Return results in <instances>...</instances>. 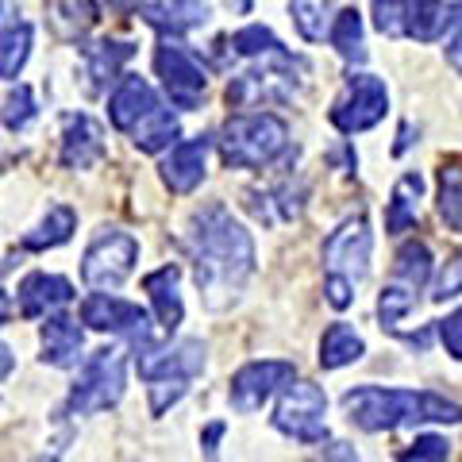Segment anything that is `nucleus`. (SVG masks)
<instances>
[{"label":"nucleus","instance_id":"obj_1","mask_svg":"<svg viewBox=\"0 0 462 462\" xmlns=\"http://www.w3.org/2000/svg\"><path fill=\"white\" fill-rule=\"evenodd\" d=\"M189 254L197 289L208 309H227L254 273V239L224 205H205L189 220Z\"/></svg>","mask_w":462,"mask_h":462},{"label":"nucleus","instance_id":"obj_2","mask_svg":"<svg viewBox=\"0 0 462 462\" xmlns=\"http://www.w3.org/2000/svg\"><path fill=\"white\" fill-rule=\"evenodd\" d=\"M346 424L358 431H393L404 424H462V404L431 389L355 385L339 397Z\"/></svg>","mask_w":462,"mask_h":462},{"label":"nucleus","instance_id":"obj_3","mask_svg":"<svg viewBox=\"0 0 462 462\" xmlns=\"http://www.w3.org/2000/svg\"><path fill=\"white\" fill-rule=\"evenodd\" d=\"M289 147V124L273 112H239L220 127V158L236 170H263Z\"/></svg>","mask_w":462,"mask_h":462},{"label":"nucleus","instance_id":"obj_4","mask_svg":"<svg viewBox=\"0 0 462 462\" xmlns=\"http://www.w3.org/2000/svg\"><path fill=\"white\" fill-rule=\"evenodd\" d=\"M127 389V351L124 346H100L81 363L74 385H69L66 409L74 416H97L116 409Z\"/></svg>","mask_w":462,"mask_h":462},{"label":"nucleus","instance_id":"obj_5","mask_svg":"<svg viewBox=\"0 0 462 462\" xmlns=\"http://www.w3.org/2000/svg\"><path fill=\"white\" fill-rule=\"evenodd\" d=\"M300 62L285 47L263 58L258 69L236 74L227 81V105L231 108H266V105H285L300 89V78L293 74Z\"/></svg>","mask_w":462,"mask_h":462},{"label":"nucleus","instance_id":"obj_6","mask_svg":"<svg viewBox=\"0 0 462 462\" xmlns=\"http://www.w3.org/2000/svg\"><path fill=\"white\" fill-rule=\"evenodd\" d=\"M81 320H85V328H93V331L124 336L139 355L151 351V346H158V336H162V324H151V316L143 312L135 300L100 293V289H93V293L81 300Z\"/></svg>","mask_w":462,"mask_h":462},{"label":"nucleus","instance_id":"obj_7","mask_svg":"<svg viewBox=\"0 0 462 462\" xmlns=\"http://www.w3.org/2000/svg\"><path fill=\"white\" fill-rule=\"evenodd\" d=\"M135 263H139V239L127 236V231L105 227V231H97L93 243L85 247L81 282L89 289H100V293H116V289L132 278Z\"/></svg>","mask_w":462,"mask_h":462},{"label":"nucleus","instance_id":"obj_8","mask_svg":"<svg viewBox=\"0 0 462 462\" xmlns=\"http://www.w3.org/2000/svg\"><path fill=\"white\" fill-rule=\"evenodd\" d=\"M389 112V89L382 78L374 74H351L343 81V89L336 97V105H331L328 120L336 124V132L343 135H358V132H370L374 124H382Z\"/></svg>","mask_w":462,"mask_h":462},{"label":"nucleus","instance_id":"obj_9","mask_svg":"<svg viewBox=\"0 0 462 462\" xmlns=\"http://www.w3.org/2000/svg\"><path fill=\"white\" fill-rule=\"evenodd\" d=\"M328 397L320 385L312 382H289L278 397V409H273V428L282 436L297 439V443H324L328 439Z\"/></svg>","mask_w":462,"mask_h":462},{"label":"nucleus","instance_id":"obj_10","mask_svg":"<svg viewBox=\"0 0 462 462\" xmlns=\"http://www.w3.org/2000/svg\"><path fill=\"white\" fill-rule=\"evenodd\" d=\"M154 69H158V78H162V89L173 108H181V112L200 108V100L208 93V74H205V66L197 62V54H189L181 42H173V35L158 42Z\"/></svg>","mask_w":462,"mask_h":462},{"label":"nucleus","instance_id":"obj_11","mask_svg":"<svg viewBox=\"0 0 462 462\" xmlns=\"http://www.w3.org/2000/svg\"><path fill=\"white\" fill-rule=\"evenodd\" d=\"M293 378H297V366L285 363V358H254V363L239 366L236 374H231V385H227L231 409L236 412H258Z\"/></svg>","mask_w":462,"mask_h":462},{"label":"nucleus","instance_id":"obj_12","mask_svg":"<svg viewBox=\"0 0 462 462\" xmlns=\"http://www.w3.org/2000/svg\"><path fill=\"white\" fill-rule=\"evenodd\" d=\"M370 254H374V236L366 216H346V220L324 239V270L328 273H343L355 285L370 273Z\"/></svg>","mask_w":462,"mask_h":462},{"label":"nucleus","instance_id":"obj_13","mask_svg":"<svg viewBox=\"0 0 462 462\" xmlns=\"http://www.w3.org/2000/svg\"><path fill=\"white\" fill-rule=\"evenodd\" d=\"M139 374L147 382L154 378H197L205 370V343L200 339H178L173 346H151L139 355Z\"/></svg>","mask_w":462,"mask_h":462},{"label":"nucleus","instance_id":"obj_14","mask_svg":"<svg viewBox=\"0 0 462 462\" xmlns=\"http://www.w3.org/2000/svg\"><path fill=\"white\" fill-rule=\"evenodd\" d=\"M58 158L66 170H93L105 158V127L93 116L74 112L62 124V143H58Z\"/></svg>","mask_w":462,"mask_h":462},{"label":"nucleus","instance_id":"obj_15","mask_svg":"<svg viewBox=\"0 0 462 462\" xmlns=\"http://www.w3.org/2000/svg\"><path fill=\"white\" fill-rule=\"evenodd\" d=\"M208 147L212 139L208 135H197V139H185V143H173L170 154L162 158V181L170 185L173 193H193L200 181H205V166H208Z\"/></svg>","mask_w":462,"mask_h":462},{"label":"nucleus","instance_id":"obj_16","mask_svg":"<svg viewBox=\"0 0 462 462\" xmlns=\"http://www.w3.org/2000/svg\"><path fill=\"white\" fill-rule=\"evenodd\" d=\"M85 324V320H81ZM81 324L74 320V316H58L51 312L47 316V324H42L39 331V358L47 366H58V370H69V366H78L81 363V346H85V331Z\"/></svg>","mask_w":462,"mask_h":462},{"label":"nucleus","instance_id":"obj_17","mask_svg":"<svg viewBox=\"0 0 462 462\" xmlns=\"http://www.w3.org/2000/svg\"><path fill=\"white\" fill-rule=\"evenodd\" d=\"M69 300H74V285H69L62 273H27L23 285H20V309L27 320H47L51 312L66 309Z\"/></svg>","mask_w":462,"mask_h":462},{"label":"nucleus","instance_id":"obj_18","mask_svg":"<svg viewBox=\"0 0 462 462\" xmlns=\"http://www.w3.org/2000/svg\"><path fill=\"white\" fill-rule=\"evenodd\" d=\"M154 105H158V97H154V89H151V81L139 78V74H124L120 81H116L112 97H108V120H112L116 132H127V135H132V127H135Z\"/></svg>","mask_w":462,"mask_h":462},{"label":"nucleus","instance_id":"obj_19","mask_svg":"<svg viewBox=\"0 0 462 462\" xmlns=\"http://www.w3.org/2000/svg\"><path fill=\"white\" fill-rule=\"evenodd\" d=\"M208 16H212L208 0H151V5H143V20L154 32L173 35V39L193 32V27H205Z\"/></svg>","mask_w":462,"mask_h":462},{"label":"nucleus","instance_id":"obj_20","mask_svg":"<svg viewBox=\"0 0 462 462\" xmlns=\"http://www.w3.org/2000/svg\"><path fill=\"white\" fill-rule=\"evenodd\" d=\"M143 289L151 293V305H154V316L162 324L166 336L181 328V316H185V305H181V270L178 266H158L143 278Z\"/></svg>","mask_w":462,"mask_h":462},{"label":"nucleus","instance_id":"obj_21","mask_svg":"<svg viewBox=\"0 0 462 462\" xmlns=\"http://www.w3.org/2000/svg\"><path fill=\"white\" fill-rule=\"evenodd\" d=\"M135 58V42L127 39H100L85 47V74H89V89L100 93L112 81H120V69Z\"/></svg>","mask_w":462,"mask_h":462},{"label":"nucleus","instance_id":"obj_22","mask_svg":"<svg viewBox=\"0 0 462 462\" xmlns=\"http://www.w3.org/2000/svg\"><path fill=\"white\" fill-rule=\"evenodd\" d=\"M420 197H424V178L416 170L401 173L393 193L385 200V231L389 236H404L416 220H420Z\"/></svg>","mask_w":462,"mask_h":462},{"label":"nucleus","instance_id":"obj_23","mask_svg":"<svg viewBox=\"0 0 462 462\" xmlns=\"http://www.w3.org/2000/svg\"><path fill=\"white\" fill-rule=\"evenodd\" d=\"M363 355H366V339L358 336L351 324L336 320V324H331L324 336H320V366H324V370H343V366L358 363Z\"/></svg>","mask_w":462,"mask_h":462},{"label":"nucleus","instance_id":"obj_24","mask_svg":"<svg viewBox=\"0 0 462 462\" xmlns=\"http://www.w3.org/2000/svg\"><path fill=\"white\" fill-rule=\"evenodd\" d=\"M181 127H178V116H170V108L154 105L143 120L132 127V143L143 154H158V151H170L178 143Z\"/></svg>","mask_w":462,"mask_h":462},{"label":"nucleus","instance_id":"obj_25","mask_svg":"<svg viewBox=\"0 0 462 462\" xmlns=\"http://www.w3.org/2000/svg\"><path fill=\"white\" fill-rule=\"evenodd\" d=\"M74 227H78V212L69 208V205H54V208H47V216H42V220L23 236V247H27V251H54V247H62V243L74 236Z\"/></svg>","mask_w":462,"mask_h":462},{"label":"nucleus","instance_id":"obj_26","mask_svg":"<svg viewBox=\"0 0 462 462\" xmlns=\"http://www.w3.org/2000/svg\"><path fill=\"white\" fill-rule=\"evenodd\" d=\"M447 16H451L447 0H404V27H409V39L416 42L439 39L447 32Z\"/></svg>","mask_w":462,"mask_h":462},{"label":"nucleus","instance_id":"obj_27","mask_svg":"<svg viewBox=\"0 0 462 462\" xmlns=\"http://www.w3.org/2000/svg\"><path fill=\"white\" fill-rule=\"evenodd\" d=\"M32 42H35V32L32 23L23 20H5V39H0V74H5V81H16L20 69L27 62V54H32Z\"/></svg>","mask_w":462,"mask_h":462},{"label":"nucleus","instance_id":"obj_28","mask_svg":"<svg viewBox=\"0 0 462 462\" xmlns=\"http://www.w3.org/2000/svg\"><path fill=\"white\" fill-rule=\"evenodd\" d=\"M416 300H420V289L409 285V282H401L393 278L385 289H382V297H378V320H382V331H397L401 320L416 309Z\"/></svg>","mask_w":462,"mask_h":462},{"label":"nucleus","instance_id":"obj_29","mask_svg":"<svg viewBox=\"0 0 462 462\" xmlns=\"http://www.w3.org/2000/svg\"><path fill=\"white\" fill-rule=\"evenodd\" d=\"M331 47H336L346 62H366V47H363V16H358V8H343L336 12V20H331Z\"/></svg>","mask_w":462,"mask_h":462},{"label":"nucleus","instance_id":"obj_30","mask_svg":"<svg viewBox=\"0 0 462 462\" xmlns=\"http://www.w3.org/2000/svg\"><path fill=\"white\" fill-rule=\"evenodd\" d=\"M289 12H293V27L300 32L305 42H320L324 32H331V0H289Z\"/></svg>","mask_w":462,"mask_h":462},{"label":"nucleus","instance_id":"obj_31","mask_svg":"<svg viewBox=\"0 0 462 462\" xmlns=\"http://www.w3.org/2000/svg\"><path fill=\"white\" fill-rule=\"evenodd\" d=\"M51 20L62 39H81L97 20V0H58Z\"/></svg>","mask_w":462,"mask_h":462},{"label":"nucleus","instance_id":"obj_32","mask_svg":"<svg viewBox=\"0 0 462 462\" xmlns=\"http://www.w3.org/2000/svg\"><path fill=\"white\" fill-rule=\"evenodd\" d=\"M393 278L409 282L416 289H424L431 282V251L428 243H404V247L397 251V263H393Z\"/></svg>","mask_w":462,"mask_h":462},{"label":"nucleus","instance_id":"obj_33","mask_svg":"<svg viewBox=\"0 0 462 462\" xmlns=\"http://www.w3.org/2000/svg\"><path fill=\"white\" fill-rule=\"evenodd\" d=\"M439 220L451 231H462V166L458 162L439 170Z\"/></svg>","mask_w":462,"mask_h":462},{"label":"nucleus","instance_id":"obj_34","mask_svg":"<svg viewBox=\"0 0 462 462\" xmlns=\"http://www.w3.org/2000/svg\"><path fill=\"white\" fill-rule=\"evenodd\" d=\"M231 51H236L239 58H266L273 51H282V42H278V35H273L270 27L247 23V27H239V32L231 35Z\"/></svg>","mask_w":462,"mask_h":462},{"label":"nucleus","instance_id":"obj_35","mask_svg":"<svg viewBox=\"0 0 462 462\" xmlns=\"http://www.w3.org/2000/svg\"><path fill=\"white\" fill-rule=\"evenodd\" d=\"M189 382L193 378H154L147 385V401H151V416H162L178 404L185 393H189Z\"/></svg>","mask_w":462,"mask_h":462},{"label":"nucleus","instance_id":"obj_36","mask_svg":"<svg viewBox=\"0 0 462 462\" xmlns=\"http://www.w3.org/2000/svg\"><path fill=\"white\" fill-rule=\"evenodd\" d=\"M32 120H35V93L27 85H16L5 100V127L8 132H23Z\"/></svg>","mask_w":462,"mask_h":462},{"label":"nucleus","instance_id":"obj_37","mask_svg":"<svg viewBox=\"0 0 462 462\" xmlns=\"http://www.w3.org/2000/svg\"><path fill=\"white\" fill-rule=\"evenodd\" d=\"M374 27L385 39L409 35V27H404V0H374Z\"/></svg>","mask_w":462,"mask_h":462},{"label":"nucleus","instance_id":"obj_38","mask_svg":"<svg viewBox=\"0 0 462 462\" xmlns=\"http://www.w3.org/2000/svg\"><path fill=\"white\" fill-rule=\"evenodd\" d=\"M462 293V251L447 258V266L439 270V278H436V289H431V300H455Z\"/></svg>","mask_w":462,"mask_h":462},{"label":"nucleus","instance_id":"obj_39","mask_svg":"<svg viewBox=\"0 0 462 462\" xmlns=\"http://www.w3.org/2000/svg\"><path fill=\"white\" fill-rule=\"evenodd\" d=\"M447 62L462 78V0H451V16H447Z\"/></svg>","mask_w":462,"mask_h":462},{"label":"nucleus","instance_id":"obj_40","mask_svg":"<svg viewBox=\"0 0 462 462\" xmlns=\"http://www.w3.org/2000/svg\"><path fill=\"white\" fill-rule=\"evenodd\" d=\"M355 282L351 278H343V273H328V278H324V300H328V305L331 309H351L355 305Z\"/></svg>","mask_w":462,"mask_h":462},{"label":"nucleus","instance_id":"obj_41","mask_svg":"<svg viewBox=\"0 0 462 462\" xmlns=\"http://www.w3.org/2000/svg\"><path fill=\"white\" fill-rule=\"evenodd\" d=\"M447 455H451V443H447L443 436H416L401 451L404 462H409V458H447Z\"/></svg>","mask_w":462,"mask_h":462},{"label":"nucleus","instance_id":"obj_42","mask_svg":"<svg viewBox=\"0 0 462 462\" xmlns=\"http://www.w3.org/2000/svg\"><path fill=\"white\" fill-rule=\"evenodd\" d=\"M439 339L447 346V355H451L455 363H462V309L447 312V320H439Z\"/></svg>","mask_w":462,"mask_h":462},{"label":"nucleus","instance_id":"obj_43","mask_svg":"<svg viewBox=\"0 0 462 462\" xmlns=\"http://www.w3.org/2000/svg\"><path fill=\"white\" fill-rule=\"evenodd\" d=\"M220 436H224V424H208L205 428V439H200V443H205L208 455H216V443H220Z\"/></svg>","mask_w":462,"mask_h":462},{"label":"nucleus","instance_id":"obj_44","mask_svg":"<svg viewBox=\"0 0 462 462\" xmlns=\"http://www.w3.org/2000/svg\"><path fill=\"white\" fill-rule=\"evenodd\" d=\"M135 5H143V0H97V8H108V12H132Z\"/></svg>","mask_w":462,"mask_h":462},{"label":"nucleus","instance_id":"obj_45","mask_svg":"<svg viewBox=\"0 0 462 462\" xmlns=\"http://www.w3.org/2000/svg\"><path fill=\"white\" fill-rule=\"evenodd\" d=\"M0 355H5V378H12V346L5 343V346H0Z\"/></svg>","mask_w":462,"mask_h":462},{"label":"nucleus","instance_id":"obj_46","mask_svg":"<svg viewBox=\"0 0 462 462\" xmlns=\"http://www.w3.org/2000/svg\"><path fill=\"white\" fill-rule=\"evenodd\" d=\"M231 12H251V0H227Z\"/></svg>","mask_w":462,"mask_h":462}]
</instances>
